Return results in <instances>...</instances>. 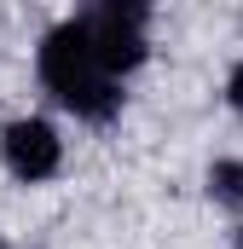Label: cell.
Instances as JSON below:
<instances>
[{"label": "cell", "mask_w": 243, "mask_h": 249, "mask_svg": "<svg viewBox=\"0 0 243 249\" xmlns=\"http://www.w3.org/2000/svg\"><path fill=\"white\" fill-rule=\"evenodd\" d=\"M208 197H214L220 209H243V162L238 157H220V162L208 168Z\"/></svg>", "instance_id": "obj_4"}, {"label": "cell", "mask_w": 243, "mask_h": 249, "mask_svg": "<svg viewBox=\"0 0 243 249\" xmlns=\"http://www.w3.org/2000/svg\"><path fill=\"white\" fill-rule=\"evenodd\" d=\"M226 99H232V110L243 116V64H232V75H226Z\"/></svg>", "instance_id": "obj_5"}, {"label": "cell", "mask_w": 243, "mask_h": 249, "mask_svg": "<svg viewBox=\"0 0 243 249\" xmlns=\"http://www.w3.org/2000/svg\"><path fill=\"white\" fill-rule=\"evenodd\" d=\"M0 249H6V244H0Z\"/></svg>", "instance_id": "obj_7"}, {"label": "cell", "mask_w": 243, "mask_h": 249, "mask_svg": "<svg viewBox=\"0 0 243 249\" xmlns=\"http://www.w3.org/2000/svg\"><path fill=\"white\" fill-rule=\"evenodd\" d=\"M81 23H87V35H93V53L104 64V75H127V70H139L145 53H151V41H145V23H151V12L145 6H87L81 12Z\"/></svg>", "instance_id": "obj_2"}, {"label": "cell", "mask_w": 243, "mask_h": 249, "mask_svg": "<svg viewBox=\"0 0 243 249\" xmlns=\"http://www.w3.org/2000/svg\"><path fill=\"white\" fill-rule=\"evenodd\" d=\"M238 249H243V232H238Z\"/></svg>", "instance_id": "obj_6"}, {"label": "cell", "mask_w": 243, "mask_h": 249, "mask_svg": "<svg viewBox=\"0 0 243 249\" xmlns=\"http://www.w3.org/2000/svg\"><path fill=\"white\" fill-rule=\"evenodd\" d=\"M0 157H6V168L23 180V186H35V180H52L64 162V139L52 122H41V116H17V122H6L0 133Z\"/></svg>", "instance_id": "obj_3"}, {"label": "cell", "mask_w": 243, "mask_h": 249, "mask_svg": "<svg viewBox=\"0 0 243 249\" xmlns=\"http://www.w3.org/2000/svg\"><path fill=\"white\" fill-rule=\"evenodd\" d=\"M35 70H41L47 93L58 99L64 110H75L81 122H110L122 110V81L104 75L81 12H75L69 23H58V29H47V41H41V53H35Z\"/></svg>", "instance_id": "obj_1"}]
</instances>
